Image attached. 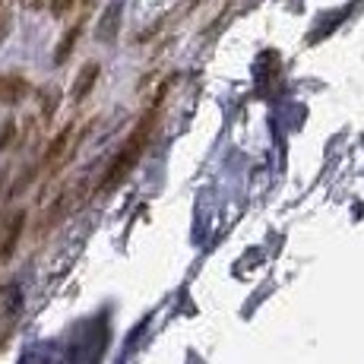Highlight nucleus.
<instances>
[{"label": "nucleus", "mask_w": 364, "mask_h": 364, "mask_svg": "<svg viewBox=\"0 0 364 364\" xmlns=\"http://www.w3.org/2000/svg\"><path fill=\"white\" fill-rule=\"evenodd\" d=\"M82 29H86V16H80V19L73 23V29H67V32H64V38H60L58 51H54V60H58V64H67V58L73 54V48H76V41H80Z\"/></svg>", "instance_id": "obj_5"}, {"label": "nucleus", "mask_w": 364, "mask_h": 364, "mask_svg": "<svg viewBox=\"0 0 364 364\" xmlns=\"http://www.w3.org/2000/svg\"><path fill=\"white\" fill-rule=\"evenodd\" d=\"M23 4H26V6H38L41 0H23Z\"/></svg>", "instance_id": "obj_7"}, {"label": "nucleus", "mask_w": 364, "mask_h": 364, "mask_svg": "<svg viewBox=\"0 0 364 364\" xmlns=\"http://www.w3.org/2000/svg\"><path fill=\"white\" fill-rule=\"evenodd\" d=\"M32 82L19 73H0V105H19L29 99Z\"/></svg>", "instance_id": "obj_3"}, {"label": "nucleus", "mask_w": 364, "mask_h": 364, "mask_svg": "<svg viewBox=\"0 0 364 364\" xmlns=\"http://www.w3.org/2000/svg\"><path fill=\"white\" fill-rule=\"evenodd\" d=\"M76 143H80V136H76V124L70 121L64 130L58 133V136L48 143V149H45V156H41V178L45 181H51L54 174L64 168L70 159H73V149H76Z\"/></svg>", "instance_id": "obj_2"}, {"label": "nucleus", "mask_w": 364, "mask_h": 364, "mask_svg": "<svg viewBox=\"0 0 364 364\" xmlns=\"http://www.w3.org/2000/svg\"><path fill=\"white\" fill-rule=\"evenodd\" d=\"M76 6V0H51L48 4V10H51V16L54 19H64V16H70V10Z\"/></svg>", "instance_id": "obj_6"}, {"label": "nucleus", "mask_w": 364, "mask_h": 364, "mask_svg": "<svg viewBox=\"0 0 364 364\" xmlns=\"http://www.w3.org/2000/svg\"><path fill=\"white\" fill-rule=\"evenodd\" d=\"M174 80H165L162 89H159L156 95H152V102L143 108V114L136 117V124H133V130L124 136L121 149L114 152V159L108 162V168H105L102 181H99V193L105 197V193L117 191V187L124 184V181L130 178L133 171H136V165L143 162V156L149 152L152 139H156L159 133V124H162V111H165V102H168V92H171Z\"/></svg>", "instance_id": "obj_1"}, {"label": "nucleus", "mask_w": 364, "mask_h": 364, "mask_svg": "<svg viewBox=\"0 0 364 364\" xmlns=\"http://www.w3.org/2000/svg\"><path fill=\"white\" fill-rule=\"evenodd\" d=\"M99 76H102V67L95 64V60H86V64L80 67V73H76V82H73V92H70L73 105H80V102H86V99H89V92L95 89Z\"/></svg>", "instance_id": "obj_4"}]
</instances>
